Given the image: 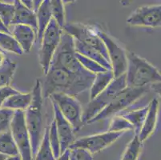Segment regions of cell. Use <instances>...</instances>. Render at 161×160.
<instances>
[{
  "mask_svg": "<svg viewBox=\"0 0 161 160\" xmlns=\"http://www.w3.org/2000/svg\"><path fill=\"white\" fill-rule=\"evenodd\" d=\"M44 85L42 86L43 99L49 98L55 93H62L75 97L90 89L95 74H73L58 67H51L45 74Z\"/></svg>",
  "mask_w": 161,
  "mask_h": 160,
  "instance_id": "6da1fadb",
  "label": "cell"
},
{
  "mask_svg": "<svg viewBox=\"0 0 161 160\" xmlns=\"http://www.w3.org/2000/svg\"><path fill=\"white\" fill-rule=\"evenodd\" d=\"M32 99L30 106L24 111L25 122L30 136L32 158L36 156L38 148L43 135V114L42 83L36 79V84L32 90Z\"/></svg>",
  "mask_w": 161,
  "mask_h": 160,
  "instance_id": "7a4b0ae2",
  "label": "cell"
},
{
  "mask_svg": "<svg viewBox=\"0 0 161 160\" xmlns=\"http://www.w3.org/2000/svg\"><path fill=\"white\" fill-rule=\"evenodd\" d=\"M126 86L129 88H140L160 83L159 70L144 58L132 51H127Z\"/></svg>",
  "mask_w": 161,
  "mask_h": 160,
  "instance_id": "3957f363",
  "label": "cell"
},
{
  "mask_svg": "<svg viewBox=\"0 0 161 160\" xmlns=\"http://www.w3.org/2000/svg\"><path fill=\"white\" fill-rule=\"evenodd\" d=\"M51 67H58L67 70L68 72L77 74H89V71L83 68L76 58L74 47V39L72 36L63 31L60 43L52 58Z\"/></svg>",
  "mask_w": 161,
  "mask_h": 160,
  "instance_id": "277c9868",
  "label": "cell"
},
{
  "mask_svg": "<svg viewBox=\"0 0 161 160\" xmlns=\"http://www.w3.org/2000/svg\"><path fill=\"white\" fill-rule=\"evenodd\" d=\"M150 87L151 86L140 88L126 87L111 101L106 108H103L92 119L87 122V123H94L108 119H112V117L124 112L127 108L131 107V104L147 93L150 90Z\"/></svg>",
  "mask_w": 161,
  "mask_h": 160,
  "instance_id": "5b68a950",
  "label": "cell"
},
{
  "mask_svg": "<svg viewBox=\"0 0 161 160\" xmlns=\"http://www.w3.org/2000/svg\"><path fill=\"white\" fill-rule=\"evenodd\" d=\"M127 87L126 86L125 74L115 79L111 82L103 91L95 98L90 100L85 110L83 111L82 121L83 123H87V122L97 115L103 108H105L111 101L118 95L120 91Z\"/></svg>",
  "mask_w": 161,
  "mask_h": 160,
  "instance_id": "8992f818",
  "label": "cell"
},
{
  "mask_svg": "<svg viewBox=\"0 0 161 160\" xmlns=\"http://www.w3.org/2000/svg\"><path fill=\"white\" fill-rule=\"evenodd\" d=\"M64 30L57 24L54 19H52L47 26L41 39L39 63L43 68L44 74H47L50 68L52 58L60 43L61 36Z\"/></svg>",
  "mask_w": 161,
  "mask_h": 160,
  "instance_id": "52a82bcc",
  "label": "cell"
},
{
  "mask_svg": "<svg viewBox=\"0 0 161 160\" xmlns=\"http://www.w3.org/2000/svg\"><path fill=\"white\" fill-rule=\"evenodd\" d=\"M94 26V30L97 35L102 39L106 47L109 57L110 63L114 78H118L125 74L127 70V51L108 34L102 30L99 26Z\"/></svg>",
  "mask_w": 161,
  "mask_h": 160,
  "instance_id": "ba28073f",
  "label": "cell"
},
{
  "mask_svg": "<svg viewBox=\"0 0 161 160\" xmlns=\"http://www.w3.org/2000/svg\"><path fill=\"white\" fill-rule=\"evenodd\" d=\"M63 30L72 36L75 40L96 49L110 62L104 43L96 33L93 25H86L81 23H68L64 26Z\"/></svg>",
  "mask_w": 161,
  "mask_h": 160,
  "instance_id": "9c48e42d",
  "label": "cell"
},
{
  "mask_svg": "<svg viewBox=\"0 0 161 160\" xmlns=\"http://www.w3.org/2000/svg\"><path fill=\"white\" fill-rule=\"evenodd\" d=\"M51 100L55 102L63 116L72 127L74 131H78L84 123L82 121L81 104L75 97L62 93H55L49 97Z\"/></svg>",
  "mask_w": 161,
  "mask_h": 160,
  "instance_id": "30bf717a",
  "label": "cell"
},
{
  "mask_svg": "<svg viewBox=\"0 0 161 160\" xmlns=\"http://www.w3.org/2000/svg\"><path fill=\"white\" fill-rule=\"evenodd\" d=\"M10 130L22 160H33L30 136L25 122L24 111H14Z\"/></svg>",
  "mask_w": 161,
  "mask_h": 160,
  "instance_id": "8fae6325",
  "label": "cell"
},
{
  "mask_svg": "<svg viewBox=\"0 0 161 160\" xmlns=\"http://www.w3.org/2000/svg\"><path fill=\"white\" fill-rule=\"evenodd\" d=\"M125 132H110L107 131L102 134L93 135L80 138L74 141V143L69 146L72 148H83L91 154H96L111 146L115 141L120 138Z\"/></svg>",
  "mask_w": 161,
  "mask_h": 160,
  "instance_id": "7c38bea8",
  "label": "cell"
},
{
  "mask_svg": "<svg viewBox=\"0 0 161 160\" xmlns=\"http://www.w3.org/2000/svg\"><path fill=\"white\" fill-rule=\"evenodd\" d=\"M127 23L132 26H145L156 28L161 26V6H143L131 13Z\"/></svg>",
  "mask_w": 161,
  "mask_h": 160,
  "instance_id": "4fadbf2b",
  "label": "cell"
},
{
  "mask_svg": "<svg viewBox=\"0 0 161 160\" xmlns=\"http://www.w3.org/2000/svg\"><path fill=\"white\" fill-rule=\"evenodd\" d=\"M52 103L54 111V121L55 123L57 134L60 143V152L63 153L66 150L69 149V146L75 140V131L71 124L62 115L55 102L52 101Z\"/></svg>",
  "mask_w": 161,
  "mask_h": 160,
  "instance_id": "5bb4252c",
  "label": "cell"
},
{
  "mask_svg": "<svg viewBox=\"0 0 161 160\" xmlns=\"http://www.w3.org/2000/svg\"><path fill=\"white\" fill-rule=\"evenodd\" d=\"M8 29L11 35L19 43L23 52H30L36 40H37L36 30L26 25H12Z\"/></svg>",
  "mask_w": 161,
  "mask_h": 160,
  "instance_id": "9a60e30c",
  "label": "cell"
},
{
  "mask_svg": "<svg viewBox=\"0 0 161 160\" xmlns=\"http://www.w3.org/2000/svg\"><path fill=\"white\" fill-rule=\"evenodd\" d=\"M158 109H159V100L157 98H154L148 104V111L147 115L143 122L140 134L138 135L139 139L142 143L148 139L154 132L157 123Z\"/></svg>",
  "mask_w": 161,
  "mask_h": 160,
  "instance_id": "2e32d148",
  "label": "cell"
},
{
  "mask_svg": "<svg viewBox=\"0 0 161 160\" xmlns=\"http://www.w3.org/2000/svg\"><path fill=\"white\" fill-rule=\"evenodd\" d=\"M13 3L14 6V14L11 26L26 25L32 27L37 34V21L36 13L25 7L22 3L21 0H15Z\"/></svg>",
  "mask_w": 161,
  "mask_h": 160,
  "instance_id": "e0dca14e",
  "label": "cell"
},
{
  "mask_svg": "<svg viewBox=\"0 0 161 160\" xmlns=\"http://www.w3.org/2000/svg\"><path fill=\"white\" fill-rule=\"evenodd\" d=\"M74 47L75 51L78 53L80 55L86 57V58L92 59L93 61L96 62L97 63L104 67L107 70H112V66L110 62L108 61L103 55L98 51H96L94 48L82 43L81 42L74 39Z\"/></svg>",
  "mask_w": 161,
  "mask_h": 160,
  "instance_id": "ac0fdd59",
  "label": "cell"
},
{
  "mask_svg": "<svg viewBox=\"0 0 161 160\" xmlns=\"http://www.w3.org/2000/svg\"><path fill=\"white\" fill-rule=\"evenodd\" d=\"M36 15L37 21V41L39 43L43 32L52 19L50 0H44L42 2L40 7L36 11Z\"/></svg>",
  "mask_w": 161,
  "mask_h": 160,
  "instance_id": "d6986e66",
  "label": "cell"
},
{
  "mask_svg": "<svg viewBox=\"0 0 161 160\" xmlns=\"http://www.w3.org/2000/svg\"><path fill=\"white\" fill-rule=\"evenodd\" d=\"M148 111V105L138 109L130 110L128 111H124L118 115L124 117L127 121L129 122L133 127V131L135 132V135H138L140 134L143 122L147 115Z\"/></svg>",
  "mask_w": 161,
  "mask_h": 160,
  "instance_id": "ffe728a7",
  "label": "cell"
},
{
  "mask_svg": "<svg viewBox=\"0 0 161 160\" xmlns=\"http://www.w3.org/2000/svg\"><path fill=\"white\" fill-rule=\"evenodd\" d=\"M115 79L112 70L95 74L94 80L90 87V100L94 99L98 95L105 90L107 86Z\"/></svg>",
  "mask_w": 161,
  "mask_h": 160,
  "instance_id": "44dd1931",
  "label": "cell"
},
{
  "mask_svg": "<svg viewBox=\"0 0 161 160\" xmlns=\"http://www.w3.org/2000/svg\"><path fill=\"white\" fill-rule=\"evenodd\" d=\"M31 99V93H21L19 91L17 94L8 98L2 105V108L13 111H25L30 106Z\"/></svg>",
  "mask_w": 161,
  "mask_h": 160,
  "instance_id": "7402d4cb",
  "label": "cell"
},
{
  "mask_svg": "<svg viewBox=\"0 0 161 160\" xmlns=\"http://www.w3.org/2000/svg\"><path fill=\"white\" fill-rule=\"evenodd\" d=\"M0 154L7 157L19 155V151L12 135L11 130L0 135Z\"/></svg>",
  "mask_w": 161,
  "mask_h": 160,
  "instance_id": "603a6c76",
  "label": "cell"
},
{
  "mask_svg": "<svg viewBox=\"0 0 161 160\" xmlns=\"http://www.w3.org/2000/svg\"><path fill=\"white\" fill-rule=\"evenodd\" d=\"M48 134H49V127H47L43 132V138L38 148L37 153L36 156L34 157L33 160H55L49 143Z\"/></svg>",
  "mask_w": 161,
  "mask_h": 160,
  "instance_id": "cb8c5ba5",
  "label": "cell"
},
{
  "mask_svg": "<svg viewBox=\"0 0 161 160\" xmlns=\"http://www.w3.org/2000/svg\"><path fill=\"white\" fill-rule=\"evenodd\" d=\"M0 50L3 52L8 51L18 55H22L23 54L21 47L12 35L3 32H0Z\"/></svg>",
  "mask_w": 161,
  "mask_h": 160,
  "instance_id": "d4e9b609",
  "label": "cell"
},
{
  "mask_svg": "<svg viewBox=\"0 0 161 160\" xmlns=\"http://www.w3.org/2000/svg\"><path fill=\"white\" fill-rule=\"evenodd\" d=\"M17 64L8 58H5L3 63L0 66V87L8 86L12 80Z\"/></svg>",
  "mask_w": 161,
  "mask_h": 160,
  "instance_id": "484cf974",
  "label": "cell"
},
{
  "mask_svg": "<svg viewBox=\"0 0 161 160\" xmlns=\"http://www.w3.org/2000/svg\"><path fill=\"white\" fill-rule=\"evenodd\" d=\"M142 143L138 135H135L126 146L121 160H138L142 151Z\"/></svg>",
  "mask_w": 161,
  "mask_h": 160,
  "instance_id": "4316f807",
  "label": "cell"
},
{
  "mask_svg": "<svg viewBox=\"0 0 161 160\" xmlns=\"http://www.w3.org/2000/svg\"><path fill=\"white\" fill-rule=\"evenodd\" d=\"M50 6H51L52 19H55L57 24L61 28L64 29V26L66 25L64 2L61 0H52L50 1Z\"/></svg>",
  "mask_w": 161,
  "mask_h": 160,
  "instance_id": "83f0119b",
  "label": "cell"
},
{
  "mask_svg": "<svg viewBox=\"0 0 161 160\" xmlns=\"http://www.w3.org/2000/svg\"><path fill=\"white\" fill-rule=\"evenodd\" d=\"M128 130H133L132 126L129 122L127 121L121 115H115V116L112 117L108 131L126 132Z\"/></svg>",
  "mask_w": 161,
  "mask_h": 160,
  "instance_id": "f1b7e54d",
  "label": "cell"
},
{
  "mask_svg": "<svg viewBox=\"0 0 161 160\" xmlns=\"http://www.w3.org/2000/svg\"><path fill=\"white\" fill-rule=\"evenodd\" d=\"M75 56L76 58L78 59L79 63L81 64L82 67L85 69V70H87V71H89L90 73L96 74H98V73L105 72V71H107V70L104 67H103L101 65H99V63H97L96 62L93 61V60L89 59V58H86V57L83 56V55H80V54H78V53L76 52Z\"/></svg>",
  "mask_w": 161,
  "mask_h": 160,
  "instance_id": "f546056e",
  "label": "cell"
},
{
  "mask_svg": "<svg viewBox=\"0 0 161 160\" xmlns=\"http://www.w3.org/2000/svg\"><path fill=\"white\" fill-rule=\"evenodd\" d=\"M14 14V6L13 3L1 2L0 1V19L3 24L9 28Z\"/></svg>",
  "mask_w": 161,
  "mask_h": 160,
  "instance_id": "4dcf8cb0",
  "label": "cell"
},
{
  "mask_svg": "<svg viewBox=\"0 0 161 160\" xmlns=\"http://www.w3.org/2000/svg\"><path fill=\"white\" fill-rule=\"evenodd\" d=\"M48 139H49V143L51 145V147L53 152V155L55 158H58L60 155V143H59V139H58V134H57L56 126H55V121L52 123V124L49 127V134H48Z\"/></svg>",
  "mask_w": 161,
  "mask_h": 160,
  "instance_id": "1f68e13d",
  "label": "cell"
},
{
  "mask_svg": "<svg viewBox=\"0 0 161 160\" xmlns=\"http://www.w3.org/2000/svg\"><path fill=\"white\" fill-rule=\"evenodd\" d=\"M14 111L7 108H0V135L10 130Z\"/></svg>",
  "mask_w": 161,
  "mask_h": 160,
  "instance_id": "d6a6232c",
  "label": "cell"
},
{
  "mask_svg": "<svg viewBox=\"0 0 161 160\" xmlns=\"http://www.w3.org/2000/svg\"><path fill=\"white\" fill-rule=\"evenodd\" d=\"M69 160H93L92 155L83 148L70 149Z\"/></svg>",
  "mask_w": 161,
  "mask_h": 160,
  "instance_id": "836d02e7",
  "label": "cell"
},
{
  "mask_svg": "<svg viewBox=\"0 0 161 160\" xmlns=\"http://www.w3.org/2000/svg\"><path fill=\"white\" fill-rule=\"evenodd\" d=\"M18 92V91L10 86L9 85L0 87V108H2V105L8 98L12 96L13 95H15Z\"/></svg>",
  "mask_w": 161,
  "mask_h": 160,
  "instance_id": "e575fe53",
  "label": "cell"
},
{
  "mask_svg": "<svg viewBox=\"0 0 161 160\" xmlns=\"http://www.w3.org/2000/svg\"><path fill=\"white\" fill-rule=\"evenodd\" d=\"M70 158V149L66 150L65 152H63L60 154V155L57 158H55V160H69Z\"/></svg>",
  "mask_w": 161,
  "mask_h": 160,
  "instance_id": "d590c367",
  "label": "cell"
},
{
  "mask_svg": "<svg viewBox=\"0 0 161 160\" xmlns=\"http://www.w3.org/2000/svg\"><path fill=\"white\" fill-rule=\"evenodd\" d=\"M21 2L25 7L34 12V3L32 0H21Z\"/></svg>",
  "mask_w": 161,
  "mask_h": 160,
  "instance_id": "8d00e7d4",
  "label": "cell"
},
{
  "mask_svg": "<svg viewBox=\"0 0 161 160\" xmlns=\"http://www.w3.org/2000/svg\"><path fill=\"white\" fill-rule=\"evenodd\" d=\"M0 32H3V33H7V34H11L9 29L7 28V26L3 24V23L2 22L1 19H0Z\"/></svg>",
  "mask_w": 161,
  "mask_h": 160,
  "instance_id": "74e56055",
  "label": "cell"
},
{
  "mask_svg": "<svg viewBox=\"0 0 161 160\" xmlns=\"http://www.w3.org/2000/svg\"><path fill=\"white\" fill-rule=\"evenodd\" d=\"M43 1H41V0H36V1H33L34 3V12L36 13V11H38V9L39 7H40L41 3H42Z\"/></svg>",
  "mask_w": 161,
  "mask_h": 160,
  "instance_id": "f35d334b",
  "label": "cell"
},
{
  "mask_svg": "<svg viewBox=\"0 0 161 160\" xmlns=\"http://www.w3.org/2000/svg\"><path fill=\"white\" fill-rule=\"evenodd\" d=\"M5 160H22L21 157L20 155H15V156H9V157H7L5 158Z\"/></svg>",
  "mask_w": 161,
  "mask_h": 160,
  "instance_id": "ab89813d",
  "label": "cell"
},
{
  "mask_svg": "<svg viewBox=\"0 0 161 160\" xmlns=\"http://www.w3.org/2000/svg\"><path fill=\"white\" fill-rule=\"evenodd\" d=\"M5 55H4V52L3 51H0V66L3 63L4 60H5Z\"/></svg>",
  "mask_w": 161,
  "mask_h": 160,
  "instance_id": "60d3db41",
  "label": "cell"
},
{
  "mask_svg": "<svg viewBox=\"0 0 161 160\" xmlns=\"http://www.w3.org/2000/svg\"><path fill=\"white\" fill-rule=\"evenodd\" d=\"M7 158V156L3 154H0V160H5V158Z\"/></svg>",
  "mask_w": 161,
  "mask_h": 160,
  "instance_id": "b9f144b4",
  "label": "cell"
},
{
  "mask_svg": "<svg viewBox=\"0 0 161 160\" xmlns=\"http://www.w3.org/2000/svg\"><path fill=\"white\" fill-rule=\"evenodd\" d=\"M0 51H1V50H0Z\"/></svg>",
  "mask_w": 161,
  "mask_h": 160,
  "instance_id": "7bdbcfd3",
  "label": "cell"
}]
</instances>
